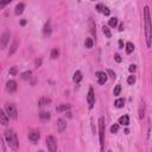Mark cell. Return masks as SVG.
I'll list each match as a JSON object with an SVG mask.
<instances>
[{
    "label": "cell",
    "instance_id": "obj_37",
    "mask_svg": "<svg viewBox=\"0 0 152 152\" xmlns=\"http://www.w3.org/2000/svg\"><path fill=\"white\" fill-rule=\"evenodd\" d=\"M34 64H36V68L40 66V65H42V58H37L36 62H34Z\"/></svg>",
    "mask_w": 152,
    "mask_h": 152
},
{
    "label": "cell",
    "instance_id": "obj_43",
    "mask_svg": "<svg viewBox=\"0 0 152 152\" xmlns=\"http://www.w3.org/2000/svg\"><path fill=\"white\" fill-rule=\"evenodd\" d=\"M124 30V24H120L119 25V31H122Z\"/></svg>",
    "mask_w": 152,
    "mask_h": 152
},
{
    "label": "cell",
    "instance_id": "obj_31",
    "mask_svg": "<svg viewBox=\"0 0 152 152\" xmlns=\"http://www.w3.org/2000/svg\"><path fill=\"white\" fill-rule=\"evenodd\" d=\"M127 83H128V84H134V83H135V76H133V75L128 76V78H127Z\"/></svg>",
    "mask_w": 152,
    "mask_h": 152
},
{
    "label": "cell",
    "instance_id": "obj_29",
    "mask_svg": "<svg viewBox=\"0 0 152 152\" xmlns=\"http://www.w3.org/2000/svg\"><path fill=\"white\" fill-rule=\"evenodd\" d=\"M119 131V124H114L110 127V133H116Z\"/></svg>",
    "mask_w": 152,
    "mask_h": 152
},
{
    "label": "cell",
    "instance_id": "obj_5",
    "mask_svg": "<svg viewBox=\"0 0 152 152\" xmlns=\"http://www.w3.org/2000/svg\"><path fill=\"white\" fill-rule=\"evenodd\" d=\"M45 142H46V147H48L49 152H56V150H57V142H56L55 137L48 135L46 139H45Z\"/></svg>",
    "mask_w": 152,
    "mask_h": 152
},
{
    "label": "cell",
    "instance_id": "obj_40",
    "mask_svg": "<svg viewBox=\"0 0 152 152\" xmlns=\"http://www.w3.org/2000/svg\"><path fill=\"white\" fill-rule=\"evenodd\" d=\"M90 32L93 34H95V30H94V25H93V21H90Z\"/></svg>",
    "mask_w": 152,
    "mask_h": 152
},
{
    "label": "cell",
    "instance_id": "obj_8",
    "mask_svg": "<svg viewBox=\"0 0 152 152\" xmlns=\"http://www.w3.org/2000/svg\"><path fill=\"white\" fill-rule=\"evenodd\" d=\"M96 77H97V83L99 84H104L107 82V80H108L107 74L103 72V71H97L96 72Z\"/></svg>",
    "mask_w": 152,
    "mask_h": 152
},
{
    "label": "cell",
    "instance_id": "obj_44",
    "mask_svg": "<svg viewBox=\"0 0 152 152\" xmlns=\"http://www.w3.org/2000/svg\"><path fill=\"white\" fill-rule=\"evenodd\" d=\"M65 115H68L69 118H71V113L70 112H65Z\"/></svg>",
    "mask_w": 152,
    "mask_h": 152
},
{
    "label": "cell",
    "instance_id": "obj_33",
    "mask_svg": "<svg viewBox=\"0 0 152 152\" xmlns=\"http://www.w3.org/2000/svg\"><path fill=\"white\" fill-rule=\"evenodd\" d=\"M102 13H103L104 15H109V14H110V10H109L107 6H103V8H102Z\"/></svg>",
    "mask_w": 152,
    "mask_h": 152
},
{
    "label": "cell",
    "instance_id": "obj_3",
    "mask_svg": "<svg viewBox=\"0 0 152 152\" xmlns=\"http://www.w3.org/2000/svg\"><path fill=\"white\" fill-rule=\"evenodd\" d=\"M5 113L7 114V116L8 118H11V119H17V116H18V110H17V108H15V106L13 104V103H10V102H7L6 104H5Z\"/></svg>",
    "mask_w": 152,
    "mask_h": 152
},
{
    "label": "cell",
    "instance_id": "obj_45",
    "mask_svg": "<svg viewBox=\"0 0 152 152\" xmlns=\"http://www.w3.org/2000/svg\"><path fill=\"white\" fill-rule=\"evenodd\" d=\"M38 152H44V151H38Z\"/></svg>",
    "mask_w": 152,
    "mask_h": 152
},
{
    "label": "cell",
    "instance_id": "obj_25",
    "mask_svg": "<svg viewBox=\"0 0 152 152\" xmlns=\"http://www.w3.org/2000/svg\"><path fill=\"white\" fill-rule=\"evenodd\" d=\"M108 25L110 27H115L118 25V18H110L109 21H108Z\"/></svg>",
    "mask_w": 152,
    "mask_h": 152
},
{
    "label": "cell",
    "instance_id": "obj_28",
    "mask_svg": "<svg viewBox=\"0 0 152 152\" xmlns=\"http://www.w3.org/2000/svg\"><path fill=\"white\" fill-rule=\"evenodd\" d=\"M58 56H59V51H58V49H53V50L51 51V58H52V59H56Z\"/></svg>",
    "mask_w": 152,
    "mask_h": 152
},
{
    "label": "cell",
    "instance_id": "obj_41",
    "mask_svg": "<svg viewBox=\"0 0 152 152\" xmlns=\"http://www.w3.org/2000/svg\"><path fill=\"white\" fill-rule=\"evenodd\" d=\"M119 48H120V49H124V42H122L121 39L119 40Z\"/></svg>",
    "mask_w": 152,
    "mask_h": 152
},
{
    "label": "cell",
    "instance_id": "obj_4",
    "mask_svg": "<svg viewBox=\"0 0 152 152\" xmlns=\"http://www.w3.org/2000/svg\"><path fill=\"white\" fill-rule=\"evenodd\" d=\"M104 118H100L99 119V135H100V145L101 148H103V144H104Z\"/></svg>",
    "mask_w": 152,
    "mask_h": 152
},
{
    "label": "cell",
    "instance_id": "obj_19",
    "mask_svg": "<svg viewBox=\"0 0 152 152\" xmlns=\"http://www.w3.org/2000/svg\"><path fill=\"white\" fill-rule=\"evenodd\" d=\"M50 102H51L50 99H48V97H42V99L38 101V106H39V107H44V106H48Z\"/></svg>",
    "mask_w": 152,
    "mask_h": 152
},
{
    "label": "cell",
    "instance_id": "obj_36",
    "mask_svg": "<svg viewBox=\"0 0 152 152\" xmlns=\"http://www.w3.org/2000/svg\"><path fill=\"white\" fill-rule=\"evenodd\" d=\"M103 6H104V5H102V4H97V5H96V11H97V12H102Z\"/></svg>",
    "mask_w": 152,
    "mask_h": 152
},
{
    "label": "cell",
    "instance_id": "obj_10",
    "mask_svg": "<svg viewBox=\"0 0 152 152\" xmlns=\"http://www.w3.org/2000/svg\"><path fill=\"white\" fill-rule=\"evenodd\" d=\"M66 128V121L64 119H58L57 120V129L59 133H62Z\"/></svg>",
    "mask_w": 152,
    "mask_h": 152
},
{
    "label": "cell",
    "instance_id": "obj_34",
    "mask_svg": "<svg viewBox=\"0 0 152 152\" xmlns=\"http://www.w3.org/2000/svg\"><path fill=\"white\" fill-rule=\"evenodd\" d=\"M17 72H18V70H17V66H12V68L10 69V74H11L12 76L17 75Z\"/></svg>",
    "mask_w": 152,
    "mask_h": 152
},
{
    "label": "cell",
    "instance_id": "obj_21",
    "mask_svg": "<svg viewBox=\"0 0 152 152\" xmlns=\"http://www.w3.org/2000/svg\"><path fill=\"white\" fill-rule=\"evenodd\" d=\"M133 50H134V45H133V43H131V42L126 43V52L129 55V53L133 52Z\"/></svg>",
    "mask_w": 152,
    "mask_h": 152
},
{
    "label": "cell",
    "instance_id": "obj_22",
    "mask_svg": "<svg viewBox=\"0 0 152 152\" xmlns=\"http://www.w3.org/2000/svg\"><path fill=\"white\" fill-rule=\"evenodd\" d=\"M93 44H94L93 38H86V40H84V45H86V48H87V49L93 48Z\"/></svg>",
    "mask_w": 152,
    "mask_h": 152
},
{
    "label": "cell",
    "instance_id": "obj_24",
    "mask_svg": "<svg viewBox=\"0 0 152 152\" xmlns=\"http://www.w3.org/2000/svg\"><path fill=\"white\" fill-rule=\"evenodd\" d=\"M39 118H40L42 120H49V119L51 118V114H50L49 112H42V113L39 114Z\"/></svg>",
    "mask_w": 152,
    "mask_h": 152
},
{
    "label": "cell",
    "instance_id": "obj_7",
    "mask_svg": "<svg viewBox=\"0 0 152 152\" xmlns=\"http://www.w3.org/2000/svg\"><path fill=\"white\" fill-rule=\"evenodd\" d=\"M87 102L89 104V108L94 107V102H95V94H94V89L90 87L88 90V96H87Z\"/></svg>",
    "mask_w": 152,
    "mask_h": 152
},
{
    "label": "cell",
    "instance_id": "obj_32",
    "mask_svg": "<svg viewBox=\"0 0 152 152\" xmlns=\"http://www.w3.org/2000/svg\"><path fill=\"white\" fill-rule=\"evenodd\" d=\"M120 91H121V86H120V84H116V86H115V88H114V91H113V93H114V95H119V94H120Z\"/></svg>",
    "mask_w": 152,
    "mask_h": 152
},
{
    "label": "cell",
    "instance_id": "obj_35",
    "mask_svg": "<svg viewBox=\"0 0 152 152\" xmlns=\"http://www.w3.org/2000/svg\"><path fill=\"white\" fill-rule=\"evenodd\" d=\"M8 4H11V0H5V1H0V8L5 7V6H6V5H8Z\"/></svg>",
    "mask_w": 152,
    "mask_h": 152
},
{
    "label": "cell",
    "instance_id": "obj_23",
    "mask_svg": "<svg viewBox=\"0 0 152 152\" xmlns=\"http://www.w3.org/2000/svg\"><path fill=\"white\" fill-rule=\"evenodd\" d=\"M124 104H125V99H118V100L114 102V106H115L116 108H121V107H124Z\"/></svg>",
    "mask_w": 152,
    "mask_h": 152
},
{
    "label": "cell",
    "instance_id": "obj_6",
    "mask_svg": "<svg viewBox=\"0 0 152 152\" xmlns=\"http://www.w3.org/2000/svg\"><path fill=\"white\" fill-rule=\"evenodd\" d=\"M10 37H11V33L8 31L4 32L2 36L0 37V49H5L10 42Z\"/></svg>",
    "mask_w": 152,
    "mask_h": 152
},
{
    "label": "cell",
    "instance_id": "obj_2",
    "mask_svg": "<svg viewBox=\"0 0 152 152\" xmlns=\"http://www.w3.org/2000/svg\"><path fill=\"white\" fill-rule=\"evenodd\" d=\"M5 139H6V142L10 146V148H12L13 151H17L19 148V140H18L17 133L13 129L5 131Z\"/></svg>",
    "mask_w": 152,
    "mask_h": 152
},
{
    "label": "cell",
    "instance_id": "obj_42",
    "mask_svg": "<svg viewBox=\"0 0 152 152\" xmlns=\"http://www.w3.org/2000/svg\"><path fill=\"white\" fill-rule=\"evenodd\" d=\"M25 24H26V20H25V19H23V20L20 21V25H21V26H24Z\"/></svg>",
    "mask_w": 152,
    "mask_h": 152
},
{
    "label": "cell",
    "instance_id": "obj_11",
    "mask_svg": "<svg viewBox=\"0 0 152 152\" xmlns=\"http://www.w3.org/2000/svg\"><path fill=\"white\" fill-rule=\"evenodd\" d=\"M39 138H40V134H39V132H37V131H32V132L28 133V139H30L31 141H33V142H37V141L39 140Z\"/></svg>",
    "mask_w": 152,
    "mask_h": 152
},
{
    "label": "cell",
    "instance_id": "obj_27",
    "mask_svg": "<svg viewBox=\"0 0 152 152\" xmlns=\"http://www.w3.org/2000/svg\"><path fill=\"white\" fill-rule=\"evenodd\" d=\"M31 75H32V72L28 70V71H25V72H23L21 74V78L23 80H30L31 78Z\"/></svg>",
    "mask_w": 152,
    "mask_h": 152
},
{
    "label": "cell",
    "instance_id": "obj_16",
    "mask_svg": "<svg viewBox=\"0 0 152 152\" xmlns=\"http://www.w3.org/2000/svg\"><path fill=\"white\" fill-rule=\"evenodd\" d=\"M119 124L122 125V126H127V125L129 124V118H128V115H122V116H120V118H119Z\"/></svg>",
    "mask_w": 152,
    "mask_h": 152
},
{
    "label": "cell",
    "instance_id": "obj_14",
    "mask_svg": "<svg viewBox=\"0 0 152 152\" xmlns=\"http://www.w3.org/2000/svg\"><path fill=\"white\" fill-rule=\"evenodd\" d=\"M43 33H44L45 36H50V34H51V23H50V20H48V21L45 23L44 28H43Z\"/></svg>",
    "mask_w": 152,
    "mask_h": 152
},
{
    "label": "cell",
    "instance_id": "obj_12",
    "mask_svg": "<svg viewBox=\"0 0 152 152\" xmlns=\"http://www.w3.org/2000/svg\"><path fill=\"white\" fill-rule=\"evenodd\" d=\"M0 124L4 126H6L8 124V116L2 109H0Z\"/></svg>",
    "mask_w": 152,
    "mask_h": 152
},
{
    "label": "cell",
    "instance_id": "obj_38",
    "mask_svg": "<svg viewBox=\"0 0 152 152\" xmlns=\"http://www.w3.org/2000/svg\"><path fill=\"white\" fill-rule=\"evenodd\" d=\"M128 70H129L131 72H134V71L137 70V66H135L134 64H131V65H129V68H128Z\"/></svg>",
    "mask_w": 152,
    "mask_h": 152
},
{
    "label": "cell",
    "instance_id": "obj_1",
    "mask_svg": "<svg viewBox=\"0 0 152 152\" xmlns=\"http://www.w3.org/2000/svg\"><path fill=\"white\" fill-rule=\"evenodd\" d=\"M144 20H145V37H146V45L147 48L151 46V38H152V33H151V15H150V8L148 6L144 7Z\"/></svg>",
    "mask_w": 152,
    "mask_h": 152
},
{
    "label": "cell",
    "instance_id": "obj_26",
    "mask_svg": "<svg viewBox=\"0 0 152 152\" xmlns=\"http://www.w3.org/2000/svg\"><path fill=\"white\" fill-rule=\"evenodd\" d=\"M102 31H103V33H104V36L107 37V38H110L112 37V33H110V31H109V28L107 27V26H102Z\"/></svg>",
    "mask_w": 152,
    "mask_h": 152
},
{
    "label": "cell",
    "instance_id": "obj_30",
    "mask_svg": "<svg viewBox=\"0 0 152 152\" xmlns=\"http://www.w3.org/2000/svg\"><path fill=\"white\" fill-rule=\"evenodd\" d=\"M107 74L109 75V77H110V78H113V80H115V78H116V74H115L112 69H108V70H107Z\"/></svg>",
    "mask_w": 152,
    "mask_h": 152
},
{
    "label": "cell",
    "instance_id": "obj_18",
    "mask_svg": "<svg viewBox=\"0 0 152 152\" xmlns=\"http://www.w3.org/2000/svg\"><path fill=\"white\" fill-rule=\"evenodd\" d=\"M17 49H18V42L17 40H14L13 43H12V45H11V48H10V51H8V56H12L15 51H17Z\"/></svg>",
    "mask_w": 152,
    "mask_h": 152
},
{
    "label": "cell",
    "instance_id": "obj_9",
    "mask_svg": "<svg viewBox=\"0 0 152 152\" xmlns=\"http://www.w3.org/2000/svg\"><path fill=\"white\" fill-rule=\"evenodd\" d=\"M6 90L8 93H14L17 90V82L14 80H10L6 83Z\"/></svg>",
    "mask_w": 152,
    "mask_h": 152
},
{
    "label": "cell",
    "instance_id": "obj_15",
    "mask_svg": "<svg viewBox=\"0 0 152 152\" xmlns=\"http://www.w3.org/2000/svg\"><path fill=\"white\" fill-rule=\"evenodd\" d=\"M81 80H82V72L80 70H76L74 72V76H72V81L75 83H78V82H81Z\"/></svg>",
    "mask_w": 152,
    "mask_h": 152
},
{
    "label": "cell",
    "instance_id": "obj_20",
    "mask_svg": "<svg viewBox=\"0 0 152 152\" xmlns=\"http://www.w3.org/2000/svg\"><path fill=\"white\" fill-rule=\"evenodd\" d=\"M144 116H145V102L142 101L140 103V107H139V118L142 119Z\"/></svg>",
    "mask_w": 152,
    "mask_h": 152
},
{
    "label": "cell",
    "instance_id": "obj_17",
    "mask_svg": "<svg viewBox=\"0 0 152 152\" xmlns=\"http://www.w3.org/2000/svg\"><path fill=\"white\" fill-rule=\"evenodd\" d=\"M70 108H71V106H70L69 103H63V104L58 106V107L56 108V110H57V112H66V110H69Z\"/></svg>",
    "mask_w": 152,
    "mask_h": 152
},
{
    "label": "cell",
    "instance_id": "obj_46",
    "mask_svg": "<svg viewBox=\"0 0 152 152\" xmlns=\"http://www.w3.org/2000/svg\"><path fill=\"white\" fill-rule=\"evenodd\" d=\"M108 152H110V151H108Z\"/></svg>",
    "mask_w": 152,
    "mask_h": 152
},
{
    "label": "cell",
    "instance_id": "obj_13",
    "mask_svg": "<svg viewBox=\"0 0 152 152\" xmlns=\"http://www.w3.org/2000/svg\"><path fill=\"white\" fill-rule=\"evenodd\" d=\"M24 8H25V4H24V2H19V4L15 6V8H14V13H15L17 15L21 14V13L24 12Z\"/></svg>",
    "mask_w": 152,
    "mask_h": 152
},
{
    "label": "cell",
    "instance_id": "obj_39",
    "mask_svg": "<svg viewBox=\"0 0 152 152\" xmlns=\"http://www.w3.org/2000/svg\"><path fill=\"white\" fill-rule=\"evenodd\" d=\"M114 58H115V61H116L118 63H120V62H121V57H120V55L115 53V55H114Z\"/></svg>",
    "mask_w": 152,
    "mask_h": 152
}]
</instances>
